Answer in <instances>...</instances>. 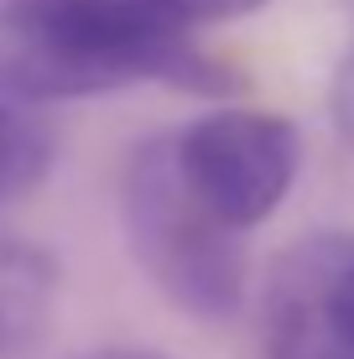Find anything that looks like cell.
I'll return each instance as SVG.
<instances>
[{
    "mask_svg": "<svg viewBox=\"0 0 354 359\" xmlns=\"http://www.w3.org/2000/svg\"><path fill=\"white\" fill-rule=\"evenodd\" d=\"M53 156H57V130L42 115V104L0 94V208L27 198L53 172Z\"/></svg>",
    "mask_w": 354,
    "mask_h": 359,
    "instance_id": "obj_6",
    "label": "cell"
},
{
    "mask_svg": "<svg viewBox=\"0 0 354 359\" xmlns=\"http://www.w3.org/2000/svg\"><path fill=\"white\" fill-rule=\"evenodd\" d=\"M156 6L172 11L188 27H209V21H240V16H250V11L271 6V0H156Z\"/></svg>",
    "mask_w": 354,
    "mask_h": 359,
    "instance_id": "obj_7",
    "label": "cell"
},
{
    "mask_svg": "<svg viewBox=\"0 0 354 359\" xmlns=\"http://www.w3.org/2000/svg\"><path fill=\"white\" fill-rule=\"evenodd\" d=\"M136 83L224 94L229 73L156 0H0V94L63 104Z\"/></svg>",
    "mask_w": 354,
    "mask_h": 359,
    "instance_id": "obj_1",
    "label": "cell"
},
{
    "mask_svg": "<svg viewBox=\"0 0 354 359\" xmlns=\"http://www.w3.org/2000/svg\"><path fill=\"white\" fill-rule=\"evenodd\" d=\"M172 135H177V162L188 172V182L235 229L266 224L292 193L302 167V135L276 109L224 104Z\"/></svg>",
    "mask_w": 354,
    "mask_h": 359,
    "instance_id": "obj_3",
    "label": "cell"
},
{
    "mask_svg": "<svg viewBox=\"0 0 354 359\" xmlns=\"http://www.w3.org/2000/svg\"><path fill=\"white\" fill-rule=\"evenodd\" d=\"M120 224L130 255L172 307L219 323L245 297V240L214 214L177 162V135H151L120 172Z\"/></svg>",
    "mask_w": 354,
    "mask_h": 359,
    "instance_id": "obj_2",
    "label": "cell"
},
{
    "mask_svg": "<svg viewBox=\"0 0 354 359\" xmlns=\"http://www.w3.org/2000/svg\"><path fill=\"white\" fill-rule=\"evenodd\" d=\"M328 109H334L339 135L354 146V53H344V57H339V68H334V83H328Z\"/></svg>",
    "mask_w": 354,
    "mask_h": 359,
    "instance_id": "obj_8",
    "label": "cell"
},
{
    "mask_svg": "<svg viewBox=\"0 0 354 359\" xmlns=\"http://www.w3.org/2000/svg\"><path fill=\"white\" fill-rule=\"evenodd\" d=\"M79 359H172V354H156V349H125V344H115V349H89Z\"/></svg>",
    "mask_w": 354,
    "mask_h": 359,
    "instance_id": "obj_9",
    "label": "cell"
},
{
    "mask_svg": "<svg viewBox=\"0 0 354 359\" xmlns=\"http://www.w3.org/2000/svg\"><path fill=\"white\" fill-rule=\"evenodd\" d=\"M266 359H354V234H308L261 292Z\"/></svg>",
    "mask_w": 354,
    "mask_h": 359,
    "instance_id": "obj_4",
    "label": "cell"
},
{
    "mask_svg": "<svg viewBox=\"0 0 354 359\" xmlns=\"http://www.w3.org/2000/svg\"><path fill=\"white\" fill-rule=\"evenodd\" d=\"M57 302V266L47 250L0 234V359L21 354L47 328Z\"/></svg>",
    "mask_w": 354,
    "mask_h": 359,
    "instance_id": "obj_5",
    "label": "cell"
}]
</instances>
